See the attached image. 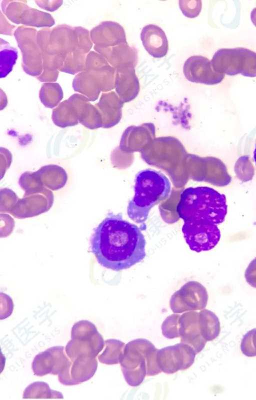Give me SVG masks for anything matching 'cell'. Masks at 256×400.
<instances>
[{
	"mask_svg": "<svg viewBox=\"0 0 256 400\" xmlns=\"http://www.w3.org/2000/svg\"><path fill=\"white\" fill-rule=\"evenodd\" d=\"M123 219L120 214L109 213L94 229L90 239L91 252L102 267L114 271L128 269L146 257V240L141 229Z\"/></svg>",
	"mask_w": 256,
	"mask_h": 400,
	"instance_id": "obj_2",
	"label": "cell"
},
{
	"mask_svg": "<svg viewBox=\"0 0 256 400\" xmlns=\"http://www.w3.org/2000/svg\"><path fill=\"white\" fill-rule=\"evenodd\" d=\"M115 89L120 95L126 92L138 93L140 85L135 73L134 67H124L116 70Z\"/></svg>",
	"mask_w": 256,
	"mask_h": 400,
	"instance_id": "obj_18",
	"label": "cell"
},
{
	"mask_svg": "<svg viewBox=\"0 0 256 400\" xmlns=\"http://www.w3.org/2000/svg\"><path fill=\"white\" fill-rule=\"evenodd\" d=\"M179 6L183 14L186 17H196L201 11L202 2L198 1H180Z\"/></svg>",
	"mask_w": 256,
	"mask_h": 400,
	"instance_id": "obj_30",
	"label": "cell"
},
{
	"mask_svg": "<svg viewBox=\"0 0 256 400\" xmlns=\"http://www.w3.org/2000/svg\"><path fill=\"white\" fill-rule=\"evenodd\" d=\"M20 23L26 26L50 27L54 22L50 14L28 7L22 14Z\"/></svg>",
	"mask_w": 256,
	"mask_h": 400,
	"instance_id": "obj_23",
	"label": "cell"
},
{
	"mask_svg": "<svg viewBox=\"0 0 256 400\" xmlns=\"http://www.w3.org/2000/svg\"><path fill=\"white\" fill-rule=\"evenodd\" d=\"M73 87L75 91L82 93L91 101L96 99L101 91L96 81L86 71L81 72L75 77Z\"/></svg>",
	"mask_w": 256,
	"mask_h": 400,
	"instance_id": "obj_20",
	"label": "cell"
},
{
	"mask_svg": "<svg viewBox=\"0 0 256 400\" xmlns=\"http://www.w3.org/2000/svg\"><path fill=\"white\" fill-rule=\"evenodd\" d=\"M23 398H63L58 391L52 390L43 381H36L28 385L24 391Z\"/></svg>",
	"mask_w": 256,
	"mask_h": 400,
	"instance_id": "obj_22",
	"label": "cell"
},
{
	"mask_svg": "<svg viewBox=\"0 0 256 400\" xmlns=\"http://www.w3.org/2000/svg\"><path fill=\"white\" fill-rule=\"evenodd\" d=\"M14 36L22 55L24 70L32 76H40L43 64L40 49L37 43L36 31L34 29L20 27Z\"/></svg>",
	"mask_w": 256,
	"mask_h": 400,
	"instance_id": "obj_6",
	"label": "cell"
},
{
	"mask_svg": "<svg viewBox=\"0 0 256 400\" xmlns=\"http://www.w3.org/2000/svg\"><path fill=\"white\" fill-rule=\"evenodd\" d=\"M64 348V346H54L36 355L32 365L34 375L58 374L70 359Z\"/></svg>",
	"mask_w": 256,
	"mask_h": 400,
	"instance_id": "obj_9",
	"label": "cell"
},
{
	"mask_svg": "<svg viewBox=\"0 0 256 400\" xmlns=\"http://www.w3.org/2000/svg\"><path fill=\"white\" fill-rule=\"evenodd\" d=\"M94 49L116 70L124 67H135L137 64V51L134 48L129 46L128 43L112 47L94 46Z\"/></svg>",
	"mask_w": 256,
	"mask_h": 400,
	"instance_id": "obj_13",
	"label": "cell"
},
{
	"mask_svg": "<svg viewBox=\"0 0 256 400\" xmlns=\"http://www.w3.org/2000/svg\"><path fill=\"white\" fill-rule=\"evenodd\" d=\"M98 332L95 325L86 320L75 323L71 330V338L83 339L91 337Z\"/></svg>",
	"mask_w": 256,
	"mask_h": 400,
	"instance_id": "obj_27",
	"label": "cell"
},
{
	"mask_svg": "<svg viewBox=\"0 0 256 400\" xmlns=\"http://www.w3.org/2000/svg\"><path fill=\"white\" fill-rule=\"evenodd\" d=\"M6 6L2 8L4 12L8 18L16 24H20L21 16L24 11L28 7L26 4L18 2L8 1Z\"/></svg>",
	"mask_w": 256,
	"mask_h": 400,
	"instance_id": "obj_29",
	"label": "cell"
},
{
	"mask_svg": "<svg viewBox=\"0 0 256 400\" xmlns=\"http://www.w3.org/2000/svg\"><path fill=\"white\" fill-rule=\"evenodd\" d=\"M40 96L44 105L53 107L62 99V92L58 84L46 83L42 85Z\"/></svg>",
	"mask_w": 256,
	"mask_h": 400,
	"instance_id": "obj_24",
	"label": "cell"
},
{
	"mask_svg": "<svg viewBox=\"0 0 256 400\" xmlns=\"http://www.w3.org/2000/svg\"><path fill=\"white\" fill-rule=\"evenodd\" d=\"M183 73L190 82L213 85L220 83L224 74L216 72L211 61L202 56H192L184 62Z\"/></svg>",
	"mask_w": 256,
	"mask_h": 400,
	"instance_id": "obj_8",
	"label": "cell"
},
{
	"mask_svg": "<svg viewBox=\"0 0 256 400\" xmlns=\"http://www.w3.org/2000/svg\"><path fill=\"white\" fill-rule=\"evenodd\" d=\"M142 45L152 57H164L168 51V43L164 31L158 26L149 24L144 26L140 33Z\"/></svg>",
	"mask_w": 256,
	"mask_h": 400,
	"instance_id": "obj_14",
	"label": "cell"
},
{
	"mask_svg": "<svg viewBox=\"0 0 256 400\" xmlns=\"http://www.w3.org/2000/svg\"><path fill=\"white\" fill-rule=\"evenodd\" d=\"M196 353L190 345L180 342L158 349L156 359L158 365L165 373L172 374L192 366Z\"/></svg>",
	"mask_w": 256,
	"mask_h": 400,
	"instance_id": "obj_7",
	"label": "cell"
},
{
	"mask_svg": "<svg viewBox=\"0 0 256 400\" xmlns=\"http://www.w3.org/2000/svg\"><path fill=\"white\" fill-rule=\"evenodd\" d=\"M254 161L255 162L256 166V144L254 150Z\"/></svg>",
	"mask_w": 256,
	"mask_h": 400,
	"instance_id": "obj_36",
	"label": "cell"
},
{
	"mask_svg": "<svg viewBox=\"0 0 256 400\" xmlns=\"http://www.w3.org/2000/svg\"><path fill=\"white\" fill-rule=\"evenodd\" d=\"M227 207L225 195L211 187H190L182 192L176 212L184 220L182 230L190 250L208 251L218 244V226L224 221Z\"/></svg>",
	"mask_w": 256,
	"mask_h": 400,
	"instance_id": "obj_1",
	"label": "cell"
},
{
	"mask_svg": "<svg viewBox=\"0 0 256 400\" xmlns=\"http://www.w3.org/2000/svg\"><path fill=\"white\" fill-rule=\"evenodd\" d=\"M172 297L170 301V307L174 313L204 309L208 299L206 291L202 286L192 296L184 294Z\"/></svg>",
	"mask_w": 256,
	"mask_h": 400,
	"instance_id": "obj_17",
	"label": "cell"
},
{
	"mask_svg": "<svg viewBox=\"0 0 256 400\" xmlns=\"http://www.w3.org/2000/svg\"><path fill=\"white\" fill-rule=\"evenodd\" d=\"M90 36L95 46L112 47L127 43L123 28L118 23L107 21L100 24L91 31Z\"/></svg>",
	"mask_w": 256,
	"mask_h": 400,
	"instance_id": "obj_12",
	"label": "cell"
},
{
	"mask_svg": "<svg viewBox=\"0 0 256 400\" xmlns=\"http://www.w3.org/2000/svg\"><path fill=\"white\" fill-rule=\"evenodd\" d=\"M38 3V5L40 7L42 8V9H45L48 11H54L58 9V8L62 5V1H56L54 4L52 5H48L46 4V1H36V2Z\"/></svg>",
	"mask_w": 256,
	"mask_h": 400,
	"instance_id": "obj_33",
	"label": "cell"
},
{
	"mask_svg": "<svg viewBox=\"0 0 256 400\" xmlns=\"http://www.w3.org/2000/svg\"><path fill=\"white\" fill-rule=\"evenodd\" d=\"M152 344L146 339L138 338L125 345L120 363L125 380L130 385H139L146 375V353Z\"/></svg>",
	"mask_w": 256,
	"mask_h": 400,
	"instance_id": "obj_5",
	"label": "cell"
},
{
	"mask_svg": "<svg viewBox=\"0 0 256 400\" xmlns=\"http://www.w3.org/2000/svg\"><path fill=\"white\" fill-rule=\"evenodd\" d=\"M0 42V77H5L12 70L18 57L16 50L4 41Z\"/></svg>",
	"mask_w": 256,
	"mask_h": 400,
	"instance_id": "obj_25",
	"label": "cell"
},
{
	"mask_svg": "<svg viewBox=\"0 0 256 400\" xmlns=\"http://www.w3.org/2000/svg\"><path fill=\"white\" fill-rule=\"evenodd\" d=\"M198 325L200 334L206 341L214 340L220 334L219 319L210 310L203 309L198 312Z\"/></svg>",
	"mask_w": 256,
	"mask_h": 400,
	"instance_id": "obj_19",
	"label": "cell"
},
{
	"mask_svg": "<svg viewBox=\"0 0 256 400\" xmlns=\"http://www.w3.org/2000/svg\"><path fill=\"white\" fill-rule=\"evenodd\" d=\"M14 304L12 300L9 297L8 299L4 301V305L1 303L0 305V320L5 319L9 317L12 312Z\"/></svg>",
	"mask_w": 256,
	"mask_h": 400,
	"instance_id": "obj_32",
	"label": "cell"
},
{
	"mask_svg": "<svg viewBox=\"0 0 256 400\" xmlns=\"http://www.w3.org/2000/svg\"><path fill=\"white\" fill-rule=\"evenodd\" d=\"M97 367L96 357L84 355L71 360L68 371L72 385L78 384L89 380L94 374Z\"/></svg>",
	"mask_w": 256,
	"mask_h": 400,
	"instance_id": "obj_16",
	"label": "cell"
},
{
	"mask_svg": "<svg viewBox=\"0 0 256 400\" xmlns=\"http://www.w3.org/2000/svg\"><path fill=\"white\" fill-rule=\"evenodd\" d=\"M180 314L174 313L165 319L162 325L163 335L168 339L180 337Z\"/></svg>",
	"mask_w": 256,
	"mask_h": 400,
	"instance_id": "obj_28",
	"label": "cell"
},
{
	"mask_svg": "<svg viewBox=\"0 0 256 400\" xmlns=\"http://www.w3.org/2000/svg\"><path fill=\"white\" fill-rule=\"evenodd\" d=\"M180 342L190 345L196 354L204 348L206 341L202 336L198 325V312L188 311L184 312L180 317Z\"/></svg>",
	"mask_w": 256,
	"mask_h": 400,
	"instance_id": "obj_10",
	"label": "cell"
},
{
	"mask_svg": "<svg viewBox=\"0 0 256 400\" xmlns=\"http://www.w3.org/2000/svg\"><path fill=\"white\" fill-rule=\"evenodd\" d=\"M171 184L162 172L146 169L138 173L135 178L134 195L127 207L128 217L136 223H144L150 210L168 197Z\"/></svg>",
	"mask_w": 256,
	"mask_h": 400,
	"instance_id": "obj_3",
	"label": "cell"
},
{
	"mask_svg": "<svg viewBox=\"0 0 256 400\" xmlns=\"http://www.w3.org/2000/svg\"><path fill=\"white\" fill-rule=\"evenodd\" d=\"M251 19L253 24L256 27V8H254L252 12Z\"/></svg>",
	"mask_w": 256,
	"mask_h": 400,
	"instance_id": "obj_35",
	"label": "cell"
},
{
	"mask_svg": "<svg viewBox=\"0 0 256 400\" xmlns=\"http://www.w3.org/2000/svg\"><path fill=\"white\" fill-rule=\"evenodd\" d=\"M104 341L98 332L93 336L84 339L71 338L65 347V352L72 360L80 355L96 357L102 350Z\"/></svg>",
	"mask_w": 256,
	"mask_h": 400,
	"instance_id": "obj_15",
	"label": "cell"
},
{
	"mask_svg": "<svg viewBox=\"0 0 256 400\" xmlns=\"http://www.w3.org/2000/svg\"><path fill=\"white\" fill-rule=\"evenodd\" d=\"M125 343L116 339H108L104 341V350L98 356L102 363L112 365L120 363L124 353Z\"/></svg>",
	"mask_w": 256,
	"mask_h": 400,
	"instance_id": "obj_21",
	"label": "cell"
},
{
	"mask_svg": "<svg viewBox=\"0 0 256 400\" xmlns=\"http://www.w3.org/2000/svg\"><path fill=\"white\" fill-rule=\"evenodd\" d=\"M78 37L76 30L66 25L58 26L51 31L49 45L54 55L66 57L76 49Z\"/></svg>",
	"mask_w": 256,
	"mask_h": 400,
	"instance_id": "obj_11",
	"label": "cell"
},
{
	"mask_svg": "<svg viewBox=\"0 0 256 400\" xmlns=\"http://www.w3.org/2000/svg\"><path fill=\"white\" fill-rule=\"evenodd\" d=\"M86 55L74 51L68 55L60 71L74 74L85 70Z\"/></svg>",
	"mask_w": 256,
	"mask_h": 400,
	"instance_id": "obj_26",
	"label": "cell"
},
{
	"mask_svg": "<svg viewBox=\"0 0 256 400\" xmlns=\"http://www.w3.org/2000/svg\"><path fill=\"white\" fill-rule=\"evenodd\" d=\"M250 339L252 343V347L255 356H256V328H254L250 330Z\"/></svg>",
	"mask_w": 256,
	"mask_h": 400,
	"instance_id": "obj_34",
	"label": "cell"
},
{
	"mask_svg": "<svg viewBox=\"0 0 256 400\" xmlns=\"http://www.w3.org/2000/svg\"><path fill=\"white\" fill-rule=\"evenodd\" d=\"M211 62L214 70L219 73L256 77V53L246 48L220 49L214 53Z\"/></svg>",
	"mask_w": 256,
	"mask_h": 400,
	"instance_id": "obj_4",
	"label": "cell"
},
{
	"mask_svg": "<svg viewBox=\"0 0 256 400\" xmlns=\"http://www.w3.org/2000/svg\"><path fill=\"white\" fill-rule=\"evenodd\" d=\"M244 277L250 285L256 288V258L248 264L245 271Z\"/></svg>",
	"mask_w": 256,
	"mask_h": 400,
	"instance_id": "obj_31",
	"label": "cell"
}]
</instances>
